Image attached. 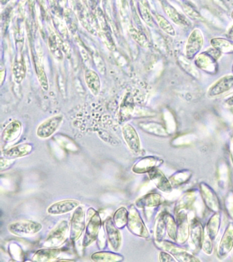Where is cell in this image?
<instances>
[{"mask_svg": "<svg viewBox=\"0 0 233 262\" xmlns=\"http://www.w3.org/2000/svg\"><path fill=\"white\" fill-rule=\"evenodd\" d=\"M88 224L85 229L83 247H87L97 240L101 226V218L99 212L90 208L88 211Z\"/></svg>", "mask_w": 233, "mask_h": 262, "instance_id": "1", "label": "cell"}, {"mask_svg": "<svg viewBox=\"0 0 233 262\" xmlns=\"http://www.w3.org/2000/svg\"><path fill=\"white\" fill-rule=\"evenodd\" d=\"M221 54L222 53L214 47L209 49L195 58V65L206 72L215 74L216 72V61L221 56Z\"/></svg>", "mask_w": 233, "mask_h": 262, "instance_id": "2", "label": "cell"}, {"mask_svg": "<svg viewBox=\"0 0 233 262\" xmlns=\"http://www.w3.org/2000/svg\"><path fill=\"white\" fill-rule=\"evenodd\" d=\"M42 224L32 220H19L8 226V230L12 234L19 237L32 236L40 232Z\"/></svg>", "mask_w": 233, "mask_h": 262, "instance_id": "3", "label": "cell"}, {"mask_svg": "<svg viewBox=\"0 0 233 262\" xmlns=\"http://www.w3.org/2000/svg\"><path fill=\"white\" fill-rule=\"evenodd\" d=\"M86 229L84 210L82 206H79L75 210L73 214L69 228V236L73 242L79 240L81 234Z\"/></svg>", "mask_w": 233, "mask_h": 262, "instance_id": "4", "label": "cell"}, {"mask_svg": "<svg viewBox=\"0 0 233 262\" xmlns=\"http://www.w3.org/2000/svg\"><path fill=\"white\" fill-rule=\"evenodd\" d=\"M70 224L66 220H62L48 235L44 246L45 247L56 248L65 242L69 231Z\"/></svg>", "mask_w": 233, "mask_h": 262, "instance_id": "5", "label": "cell"}, {"mask_svg": "<svg viewBox=\"0 0 233 262\" xmlns=\"http://www.w3.org/2000/svg\"><path fill=\"white\" fill-rule=\"evenodd\" d=\"M127 227L129 231L137 236L145 238L150 236L149 231L144 223L140 214L134 207H131L129 210Z\"/></svg>", "mask_w": 233, "mask_h": 262, "instance_id": "6", "label": "cell"}, {"mask_svg": "<svg viewBox=\"0 0 233 262\" xmlns=\"http://www.w3.org/2000/svg\"><path fill=\"white\" fill-rule=\"evenodd\" d=\"M63 116L57 115L43 121L37 130V136L40 138H48L53 134L61 126Z\"/></svg>", "mask_w": 233, "mask_h": 262, "instance_id": "7", "label": "cell"}, {"mask_svg": "<svg viewBox=\"0 0 233 262\" xmlns=\"http://www.w3.org/2000/svg\"><path fill=\"white\" fill-rule=\"evenodd\" d=\"M204 37L200 30L195 29L190 35L186 47V58L193 59L203 46Z\"/></svg>", "mask_w": 233, "mask_h": 262, "instance_id": "8", "label": "cell"}, {"mask_svg": "<svg viewBox=\"0 0 233 262\" xmlns=\"http://www.w3.org/2000/svg\"><path fill=\"white\" fill-rule=\"evenodd\" d=\"M156 242H157L159 247H161V249L167 251V252L170 253L178 262H200V260H198V258L192 256L186 251L183 250L181 248L173 245L171 242L163 241V240Z\"/></svg>", "mask_w": 233, "mask_h": 262, "instance_id": "9", "label": "cell"}, {"mask_svg": "<svg viewBox=\"0 0 233 262\" xmlns=\"http://www.w3.org/2000/svg\"><path fill=\"white\" fill-rule=\"evenodd\" d=\"M177 222V242L179 244L185 243L190 237V221L186 210H183L176 214Z\"/></svg>", "mask_w": 233, "mask_h": 262, "instance_id": "10", "label": "cell"}, {"mask_svg": "<svg viewBox=\"0 0 233 262\" xmlns=\"http://www.w3.org/2000/svg\"><path fill=\"white\" fill-rule=\"evenodd\" d=\"M200 195L202 201L208 209L213 212H218L220 210V201L216 192L207 184L201 183L200 185Z\"/></svg>", "mask_w": 233, "mask_h": 262, "instance_id": "11", "label": "cell"}, {"mask_svg": "<svg viewBox=\"0 0 233 262\" xmlns=\"http://www.w3.org/2000/svg\"><path fill=\"white\" fill-rule=\"evenodd\" d=\"M122 135L130 150L138 153L141 150V143L138 133L135 128L130 124H125L122 128Z\"/></svg>", "mask_w": 233, "mask_h": 262, "instance_id": "12", "label": "cell"}, {"mask_svg": "<svg viewBox=\"0 0 233 262\" xmlns=\"http://www.w3.org/2000/svg\"><path fill=\"white\" fill-rule=\"evenodd\" d=\"M80 206L79 201L75 199H66L51 204L47 208V213L50 215H62L76 210Z\"/></svg>", "mask_w": 233, "mask_h": 262, "instance_id": "13", "label": "cell"}, {"mask_svg": "<svg viewBox=\"0 0 233 262\" xmlns=\"http://www.w3.org/2000/svg\"><path fill=\"white\" fill-rule=\"evenodd\" d=\"M204 235L202 224L196 218H193L190 223V241L194 251L200 250L202 248Z\"/></svg>", "mask_w": 233, "mask_h": 262, "instance_id": "14", "label": "cell"}, {"mask_svg": "<svg viewBox=\"0 0 233 262\" xmlns=\"http://www.w3.org/2000/svg\"><path fill=\"white\" fill-rule=\"evenodd\" d=\"M105 227L112 249L113 251H118L120 250L122 242V237L118 228L116 226L115 222L111 218L107 219Z\"/></svg>", "mask_w": 233, "mask_h": 262, "instance_id": "15", "label": "cell"}, {"mask_svg": "<svg viewBox=\"0 0 233 262\" xmlns=\"http://www.w3.org/2000/svg\"><path fill=\"white\" fill-rule=\"evenodd\" d=\"M149 179L154 182L156 188L165 193H170L173 190L170 180L167 179L162 172L158 169L157 167L153 169L148 173Z\"/></svg>", "mask_w": 233, "mask_h": 262, "instance_id": "16", "label": "cell"}, {"mask_svg": "<svg viewBox=\"0 0 233 262\" xmlns=\"http://www.w3.org/2000/svg\"><path fill=\"white\" fill-rule=\"evenodd\" d=\"M233 87V76H227L220 78L208 90L207 94L209 97H218L230 90Z\"/></svg>", "mask_w": 233, "mask_h": 262, "instance_id": "17", "label": "cell"}, {"mask_svg": "<svg viewBox=\"0 0 233 262\" xmlns=\"http://www.w3.org/2000/svg\"><path fill=\"white\" fill-rule=\"evenodd\" d=\"M163 163V160L154 156H148L139 160L132 168L133 173L136 174H148L153 169L159 167Z\"/></svg>", "mask_w": 233, "mask_h": 262, "instance_id": "18", "label": "cell"}, {"mask_svg": "<svg viewBox=\"0 0 233 262\" xmlns=\"http://www.w3.org/2000/svg\"><path fill=\"white\" fill-rule=\"evenodd\" d=\"M233 248V223H229L218 249V256L220 259L225 258Z\"/></svg>", "mask_w": 233, "mask_h": 262, "instance_id": "19", "label": "cell"}, {"mask_svg": "<svg viewBox=\"0 0 233 262\" xmlns=\"http://www.w3.org/2000/svg\"><path fill=\"white\" fill-rule=\"evenodd\" d=\"M22 131L21 123L18 121H13L6 126L3 130L1 134V140L5 143H10L15 141L19 138Z\"/></svg>", "mask_w": 233, "mask_h": 262, "instance_id": "20", "label": "cell"}, {"mask_svg": "<svg viewBox=\"0 0 233 262\" xmlns=\"http://www.w3.org/2000/svg\"><path fill=\"white\" fill-rule=\"evenodd\" d=\"M33 150V147L31 144H20L7 149L3 153V156L8 159L15 160L28 156L31 153Z\"/></svg>", "mask_w": 233, "mask_h": 262, "instance_id": "21", "label": "cell"}, {"mask_svg": "<svg viewBox=\"0 0 233 262\" xmlns=\"http://www.w3.org/2000/svg\"><path fill=\"white\" fill-rule=\"evenodd\" d=\"M63 249L60 248H49L40 249L35 253L33 256V260L35 262H50L56 259L61 254Z\"/></svg>", "mask_w": 233, "mask_h": 262, "instance_id": "22", "label": "cell"}, {"mask_svg": "<svg viewBox=\"0 0 233 262\" xmlns=\"http://www.w3.org/2000/svg\"><path fill=\"white\" fill-rule=\"evenodd\" d=\"M163 198L157 193H149L140 198L136 201L137 208L140 209L154 208L162 204Z\"/></svg>", "mask_w": 233, "mask_h": 262, "instance_id": "23", "label": "cell"}, {"mask_svg": "<svg viewBox=\"0 0 233 262\" xmlns=\"http://www.w3.org/2000/svg\"><path fill=\"white\" fill-rule=\"evenodd\" d=\"M140 128L145 132L159 137H166L169 135L166 128L162 125L155 122H142L139 124Z\"/></svg>", "mask_w": 233, "mask_h": 262, "instance_id": "24", "label": "cell"}, {"mask_svg": "<svg viewBox=\"0 0 233 262\" xmlns=\"http://www.w3.org/2000/svg\"><path fill=\"white\" fill-rule=\"evenodd\" d=\"M84 76L89 90L94 95H98L100 92L101 81L97 73L92 70H86Z\"/></svg>", "mask_w": 233, "mask_h": 262, "instance_id": "25", "label": "cell"}, {"mask_svg": "<svg viewBox=\"0 0 233 262\" xmlns=\"http://www.w3.org/2000/svg\"><path fill=\"white\" fill-rule=\"evenodd\" d=\"M163 8L166 15L174 24L182 27H187L190 26V21L187 19L186 17L181 15L180 12L177 11L175 8L170 6V5L163 4Z\"/></svg>", "mask_w": 233, "mask_h": 262, "instance_id": "26", "label": "cell"}, {"mask_svg": "<svg viewBox=\"0 0 233 262\" xmlns=\"http://www.w3.org/2000/svg\"><path fill=\"white\" fill-rule=\"evenodd\" d=\"M196 198L195 192L188 191L186 192L177 201V204L175 206V209L174 212L177 214L178 212L183 211V210H187L190 209L194 202Z\"/></svg>", "mask_w": 233, "mask_h": 262, "instance_id": "27", "label": "cell"}, {"mask_svg": "<svg viewBox=\"0 0 233 262\" xmlns=\"http://www.w3.org/2000/svg\"><path fill=\"white\" fill-rule=\"evenodd\" d=\"M220 222H221V215L219 212H215L214 215L209 219L206 228V233L212 240H214L218 236L220 228Z\"/></svg>", "mask_w": 233, "mask_h": 262, "instance_id": "28", "label": "cell"}, {"mask_svg": "<svg viewBox=\"0 0 233 262\" xmlns=\"http://www.w3.org/2000/svg\"><path fill=\"white\" fill-rule=\"evenodd\" d=\"M218 181L219 187L221 189H226L230 183V174L229 166L225 162L222 161L218 165Z\"/></svg>", "mask_w": 233, "mask_h": 262, "instance_id": "29", "label": "cell"}, {"mask_svg": "<svg viewBox=\"0 0 233 262\" xmlns=\"http://www.w3.org/2000/svg\"><path fill=\"white\" fill-rule=\"evenodd\" d=\"M92 260L95 262H121L124 260L123 256L120 254L112 252H97L92 254Z\"/></svg>", "mask_w": 233, "mask_h": 262, "instance_id": "30", "label": "cell"}, {"mask_svg": "<svg viewBox=\"0 0 233 262\" xmlns=\"http://www.w3.org/2000/svg\"><path fill=\"white\" fill-rule=\"evenodd\" d=\"M192 172L190 171H179L172 175L169 180H170L172 186H180L189 181L192 177Z\"/></svg>", "mask_w": 233, "mask_h": 262, "instance_id": "31", "label": "cell"}, {"mask_svg": "<svg viewBox=\"0 0 233 262\" xmlns=\"http://www.w3.org/2000/svg\"><path fill=\"white\" fill-rule=\"evenodd\" d=\"M165 224H166V231L168 236L174 242H177V222L174 220L172 216L168 212H163Z\"/></svg>", "mask_w": 233, "mask_h": 262, "instance_id": "32", "label": "cell"}, {"mask_svg": "<svg viewBox=\"0 0 233 262\" xmlns=\"http://www.w3.org/2000/svg\"><path fill=\"white\" fill-rule=\"evenodd\" d=\"M211 45L221 53L233 52V43L227 39L214 38L211 40Z\"/></svg>", "mask_w": 233, "mask_h": 262, "instance_id": "33", "label": "cell"}, {"mask_svg": "<svg viewBox=\"0 0 233 262\" xmlns=\"http://www.w3.org/2000/svg\"><path fill=\"white\" fill-rule=\"evenodd\" d=\"M129 212L125 208H119L114 215L113 220L119 229H122L127 225Z\"/></svg>", "mask_w": 233, "mask_h": 262, "instance_id": "34", "label": "cell"}, {"mask_svg": "<svg viewBox=\"0 0 233 262\" xmlns=\"http://www.w3.org/2000/svg\"><path fill=\"white\" fill-rule=\"evenodd\" d=\"M166 231V224L164 218L163 212L159 215V218L156 220L155 225V238L156 242L163 241L165 238Z\"/></svg>", "mask_w": 233, "mask_h": 262, "instance_id": "35", "label": "cell"}, {"mask_svg": "<svg viewBox=\"0 0 233 262\" xmlns=\"http://www.w3.org/2000/svg\"><path fill=\"white\" fill-rule=\"evenodd\" d=\"M14 79L16 83H21L26 75V65L22 59L15 60L13 65Z\"/></svg>", "mask_w": 233, "mask_h": 262, "instance_id": "36", "label": "cell"}, {"mask_svg": "<svg viewBox=\"0 0 233 262\" xmlns=\"http://www.w3.org/2000/svg\"><path fill=\"white\" fill-rule=\"evenodd\" d=\"M156 19L160 28L163 32H165V33L168 34L169 35L175 36V30L174 29L173 26L168 21H167L165 18L163 17V16L156 15Z\"/></svg>", "mask_w": 233, "mask_h": 262, "instance_id": "37", "label": "cell"}, {"mask_svg": "<svg viewBox=\"0 0 233 262\" xmlns=\"http://www.w3.org/2000/svg\"><path fill=\"white\" fill-rule=\"evenodd\" d=\"M189 60L188 58L180 57L179 59V64L187 73L194 77V78H198L199 74L198 71L195 69L194 66L192 65V62L189 61Z\"/></svg>", "mask_w": 233, "mask_h": 262, "instance_id": "38", "label": "cell"}, {"mask_svg": "<svg viewBox=\"0 0 233 262\" xmlns=\"http://www.w3.org/2000/svg\"><path fill=\"white\" fill-rule=\"evenodd\" d=\"M36 67H37V76H38V79L39 82H40V85L42 86V88L47 90L48 89V83L44 69H42V67L40 65H37Z\"/></svg>", "mask_w": 233, "mask_h": 262, "instance_id": "39", "label": "cell"}, {"mask_svg": "<svg viewBox=\"0 0 233 262\" xmlns=\"http://www.w3.org/2000/svg\"><path fill=\"white\" fill-rule=\"evenodd\" d=\"M225 208L229 217L233 220V192L227 194L225 201Z\"/></svg>", "mask_w": 233, "mask_h": 262, "instance_id": "40", "label": "cell"}, {"mask_svg": "<svg viewBox=\"0 0 233 262\" xmlns=\"http://www.w3.org/2000/svg\"><path fill=\"white\" fill-rule=\"evenodd\" d=\"M213 240L207 236V233L204 235L203 242H202V249L204 253L207 255H211L213 252Z\"/></svg>", "mask_w": 233, "mask_h": 262, "instance_id": "41", "label": "cell"}, {"mask_svg": "<svg viewBox=\"0 0 233 262\" xmlns=\"http://www.w3.org/2000/svg\"><path fill=\"white\" fill-rule=\"evenodd\" d=\"M131 35L132 36L133 39L136 40V42H138L140 45L142 46V47H147L148 42L147 39L141 33L138 32V30H134L131 32Z\"/></svg>", "mask_w": 233, "mask_h": 262, "instance_id": "42", "label": "cell"}, {"mask_svg": "<svg viewBox=\"0 0 233 262\" xmlns=\"http://www.w3.org/2000/svg\"><path fill=\"white\" fill-rule=\"evenodd\" d=\"M184 10L186 13L190 17L193 18V19H200V14L198 13L196 10H195L193 7L190 6V5H185Z\"/></svg>", "mask_w": 233, "mask_h": 262, "instance_id": "43", "label": "cell"}, {"mask_svg": "<svg viewBox=\"0 0 233 262\" xmlns=\"http://www.w3.org/2000/svg\"><path fill=\"white\" fill-rule=\"evenodd\" d=\"M174 257L171 255L168 254L166 252L160 253L159 254V261L164 262H176L177 260L174 259Z\"/></svg>", "mask_w": 233, "mask_h": 262, "instance_id": "44", "label": "cell"}, {"mask_svg": "<svg viewBox=\"0 0 233 262\" xmlns=\"http://www.w3.org/2000/svg\"><path fill=\"white\" fill-rule=\"evenodd\" d=\"M142 16H143L144 19H145V21H146V23H147L149 26H154V21H153L152 17H151V15H150V13H149V11H147V10L145 9V10H142Z\"/></svg>", "mask_w": 233, "mask_h": 262, "instance_id": "45", "label": "cell"}, {"mask_svg": "<svg viewBox=\"0 0 233 262\" xmlns=\"http://www.w3.org/2000/svg\"><path fill=\"white\" fill-rule=\"evenodd\" d=\"M14 162V160L8 159V158H1V170L8 169Z\"/></svg>", "mask_w": 233, "mask_h": 262, "instance_id": "46", "label": "cell"}, {"mask_svg": "<svg viewBox=\"0 0 233 262\" xmlns=\"http://www.w3.org/2000/svg\"><path fill=\"white\" fill-rule=\"evenodd\" d=\"M229 151H230L231 158L233 163V135L231 139L230 146H229Z\"/></svg>", "mask_w": 233, "mask_h": 262, "instance_id": "47", "label": "cell"}, {"mask_svg": "<svg viewBox=\"0 0 233 262\" xmlns=\"http://www.w3.org/2000/svg\"><path fill=\"white\" fill-rule=\"evenodd\" d=\"M225 102L229 106H233V94L230 96V97L227 98Z\"/></svg>", "mask_w": 233, "mask_h": 262, "instance_id": "48", "label": "cell"}, {"mask_svg": "<svg viewBox=\"0 0 233 262\" xmlns=\"http://www.w3.org/2000/svg\"><path fill=\"white\" fill-rule=\"evenodd\" d=\"M228 35H229V38L233 39V26L229 30Z\"/></svg>", "mask_w": 233, "mask_h": 262, "instance_id": "49", "label": "cell"}, {"mask_svg": "<svg viewBox=\"0 0 233 262\" xmlns=\"http://www.w3.org/2000/svg\"><path fill=\"white\" fill-rule=\"evenodd\" d=\"M58 262H74V260H59Z\"/></svg>", "mask_w": 233, "mask_h": 262, "instance_id": "50", "label": "cell"}, {"mask_svg": "<svg viewBox=\"0 0 233 262\" xmlns=\"http://www.w3.org/2000/svg\"><path fill=\"white\" fill-rule=\"evenodd\" d=\"M231 17H232V19H233V12H232V14H231Z\"/></svg>", "mask_w": 233, "mask_h": 262, "instance_id": "51", "label": "cell"}, {"mask_svg": "<svg viewBox=\"0 0 233 262\" xmlns=\"http://www.w3.org/2000/svg\"></svg>", "mask_w": 233, "mask_h": 262, "instance_id": "52", "label": "cell"}]
</instances>
